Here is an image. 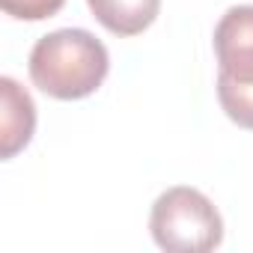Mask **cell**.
<instances>
[{"instance_id":"6","label":"cell","mask_w":253,"mask_h":253,"mask_svg":"<svg viewBox=\"0 0 253 253\" xmlns=\"http://www.w3.org/2000/svg\"><path fill=\"white\" fill-rule=\"evenodd\" d=\"M217 98L223 113L241 125V128L253 131V86H229V84H217Z\"/></svg>"},{"instance_id":"7","label":"cell","mask_w":253,"mask_h":253,"mask_svg":"<svg viewBox=\"0 0 253 253\" xmlns=\"http://www.w3.org/2000/svg\"><path fill=\"white\" fill-rule=\"evenodd\" d=\"M66 0H0L6 15L12 18H21V21H42V18H51L63 9Z\"/></svg>"},{"instance_id":"5","label":"cell","mask_w":253,"mask_h":253,"mask_svg":"<svg viewBox=\"0 0 253 253\" xmlns=\"http://www.w3.org/2000/svg\"><path fill=\"white\" fill-rule=\"evenodd\" d=\"M86 3L92 18L116 36L143 33L161 9V0H86Z\"/></svg>"},{"instance_id":"1","label":"cell","mask_w":253,"mask_h":253,"mask_svg":"<svg viewBox=\"0 0 253 253\" xmlns=\"http://www.w3.org/2000/svg\"><path fill=\"white\" fill-rule=\"evenodd\" d=\"M107 48L86 30H57L36 42L30 54L33 84L63 101L92 95L107 78Z\"/></svg>"},{"instance_id":"4","label":"cell","mask_w":253,"mask_h":253,"mask_svg":"<svg viewBox=\"0 0 253 253\" xmlns=\"http://www.w3.org/2000/svg\"><path fill=\"white\" fill-rule=\"evenodd\" d=\"M0 89H3V119H0V128H3V158H12L21 146L30 143L33 137V125H36V107L33 98L18 89V84L12 78L0 81Z\"/></svg>"},{"instance_id":"2","label":"cell","mask_w":253,"mask_h":253,"mask_svg":"<svg viewBox=\"0 0 253 253\" xmlns=\"http://www.w3.org/2000/svg\"><path fill=\"white\" fill-rule=\"evenodd\" d=\"M152 238L167 253H206L223 238L217 209L194 188H170L152 206Z\"/></svg>"},{"instance_id":"3","label":"cell","mask_w":253,"mask_h":253,"mask_svg":"<svg viewBox=\"0 0 253 253\" xmlns=\"http://www.w3.org/2000/svg\"><path fill=\"white\" fill-rule=\"evenodd\" d=\"M214 54L220 63L217 84L253 86V6L229 9L214 27Z\"/></svg>"}]
</instances>
